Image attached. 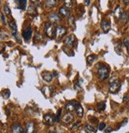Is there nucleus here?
<instances>
[{
  "label": "nucleus",
  "mask_w": 129,
  "mask_h": 133,
  "mask_svg": "<svg viewBox=\"0 0 129 133\" xmlns=\"http://www.w3.org/2000/svg\"><path fill=\"white\" fill-rule=\"evenodd\" d=\"M98 77L101 81H104L107 79L109 76V73H110V69L108 66H100L99 69H98Z\"/></svg>",
  "instance_id": "nucleus-1"
},
{
  "label": "nucleus",
  "mask_w": 129,
  "mask_h": 133,
  "mask_svg": "<svg viewBox=\"0 0 129 133\" xmlns=\"http://www.w3.org/2000/svg\"><path fill=\"white\" fill-rule=\"evenodd\" d=\"M120 87H121V85L119 81H115L113 82H111L110 86H109V92L111 93H113V94L117 93L120 91Z\"/></svg>",
  "instance_id": "nucleus-2"
},
{
  "label": "nucleus",
  "mask_w": 129,
  "mask_h": 133,
  "mask_svg": "<svg viewBox=\"0 0 129 133\" xmlns=\"http://www.w3.org/2000/svg\"><path fill=\"white\" fill-rule=\"evenodd\" d=\"M65 32H66L65 28L62 26H58L55 29V37L58 39L62 38L64 35V34H65Z\"/></svg>",
  "instance_id": "nucleus-3"
},
{
  "label": "nucleus",
  "mask_w": 129,
  "mask_h": 133,
  "mask_svg": "<svg viewBox=\"0 0 129 133\" xmlns=\"http://www.w3.org/2000/svg\"><path fill=\"white\" fill-rule=\"evenodd\" d=\"M45 30L46 32V34L50 38H52V36L55 34V28L52 23H46Z\"/></svg>",
  "instance_id": "nucleus-4"
},
{
  "label": "nucleus",
  "mask_w": 129,
  "mask_h": 133,
  "mask_svg": "<svg viewBox=\"0 0 129 133\" xmlns=\"http://www.w3.org/2000/svg\"><path fill=\"white\" fill-rule=\"evenodd\" d=\"M77 105H79V103L76 100H71V101L68 102L65 105V109L68 112H73V111L75 110L76 107L77 106Z\"/></svg>",
  "instance_id": "nucleus-5"
},
{
  "label": "nucleus",
  "mask_w": 129,
  "mask_h": 133,
  "mask_svg": "<svg viewBox=\"0 0 129 133\" xmlns=\"http://www.w3.org/2000/svg\"><path fill=\"white\" fill-rule=\"evenodd\" d=\"M31 35H32V30H31L30 27L24 29V30H22V37L26 42H28L30 39Z\"/></svg>",
  "instance_id": "nucleus-6"
},
{
  "label": "nucleus",
  "mask_w": 129,
  "mask_h": 133,
  "mask_svg": "<svg viewBox=\"0 0 129 133\" xmlns=\"http://www.w3.org/2000/svg\"><path fill=\"white\" fill-rule=\"evenodd\" d=\"M44 122L47 125H53L54 122V117L51 114H45L44 116Z\"/></svg>",
  "instance_id": "nucleus-7"
},
{
  "label": "nucleus",
  "mask_w": 129,
  "mask_h": 133,
  "mask_svg": "<svg viewBox=\"0 0 129 133\" xmlns=\"http://www.w3.org/2000/svg\"><path fill=\"white\" fill-rule=\"evenodd\" d=\"M11 132L12 133H24L23 128L19 124H14L11 127Z\"/></svg>",
  "instance_id": "nucleus-8"
},
{
  "label": "nucleus",
  "mask_w": 129,
  "mask_h": 133,
  "mask_svg": "<svg viewBox=\"0 0 129 133\" xmlns=\"http://www.w3.org/2000/svg\"><path fill=\"white\" fill-rule=\"evenodd\" d=\"M62 120L64 124H69V123H71V122H73V116L71 113H66L65 115H64V116L62 117Z\"/></svg>",
  "instance_id": "nucleus-9"
},
{
  "label": "nucleus",
  "mask_w": 129,
  "mask_h": 133,
  "mask_svg": "<svg viewBox=\"0 0 129 133\" xmlns=\"http://www.w3.org/2000/svg\"><path fill=\"white\" fill-rule=\"evenodd\" d=\"M42 92L45 97H49L53 92V88L49 87V86H45V87H43V89H42Z\"/></svg>",
  "instance_id": "nucleus-10"
},
{
  "label": "nucleus",
  "mask_w": 129,
  "mask_h": 133,
  "mask_svg": "<svg viewBox=\"0 0 129 133\" xmlns=\"http://www.w3.org/2000/svg\"><path fill=\"white\" fill-rule=\"evenodd\" d=\"M49 19L50 22H51L54 23V22H59L61 19H62V17H61V15H59L58 14L53 13V14H49Z\"/></svg>",
  "instance_id": "nucleus-11"
},
{
  "label": "nucleus",
  "mask_w": 129,
  "mask_h": 133,
  "mask_svg": "<svg viewBox=\"0 0 129 133\" xmlns=\"http://www.w3.org/2000/svg\"><path fill=\"white\" fill-rule=\"evenodd\" d=\"M111 28V24L107 20H103L101 22V29L104 30L105 33H108L109 31Z\"/></svg>",
  "instance_id": "nucleus-12"
},
{
  "label": "nucleus",
  "mask_w": 129,
  "mask_h": 133,
  "mask_svg": "<svg viewBox=\"0 0 129 133\" xmlns=\"http://www.w3.org/2000/svg\"><path fill=\"white\" fill-rule=\"evenodd\" d=\"M35 132V125L33 122H28L26 124V133H34Z\"/></svg>",
  "instance_id": "nucleus-13"
},
{
  "label": "nucleus",
  "mask_w": 129,
  "mask_h": 133,
  "mask_svg": "<svg viewBox=\"0 0 129 133\" xmlns=\"http://www.w3.org/2000/svg\"><path fill=\"white\" fill-rule=\"evenodd\" d=\"M60 14L64 17H69L70 15V10L65 6L60 7Z\"/></svg>",
  "instance_id": "nucleus-14"
},
{
  "label": "nucleus",
  "mask_w": 129,
  "mask_h": 133,
  "mask_svg": "<svg viewBox=\"0 0 129 133\" xmlns=\"http://www.w3.org/2000/svg\"><path fill=\"white\" fill-rule=\"evenodd\" d=\"M42 77L45 81H47V82H50L53 79L52 73H49V72H44V73H42Z\"/></svg>",
  "instance_id": "nucleus-15"
},
{
  "label": "nucleus",
  "mask_w": 129,
  "mask_h": 133,
  "mask_svg": "<svg viewBox=\"0 0 129 133\" xmlns=\"http://www.w3.org/2000/svg\"><path fill=\"white\" fill-rule=\"evenodd\" d=\"M9 26H10V28H11L13 35L15 36L17 34V25L15 23V22H14V21H10L9 22Z\"/></svg>",
  "instance_id": "nucleus-16"
},
{
  "label": "nucleus",
  "mask_w": 129,
  "mask_h": 133,
  "mask_svg": "<svg viewBox=\"0 0 129 133\" xmlns=\"http://www.w3.org/2000/svg\"><path fill=\"white\" fill-rule=\"evenodd\" d=\"M75 111H76V113L79 117H82L83 116V114H84V110H83V108L81 107V105L79 104L77 105V106L76 107L75 109Z\"/></svg>",
  "instance_id": "nucleus-17"
},
{
  "label": "nucleus",
  "mask_w": 129,
  "mask_h": 133,
  "mask_svg": "<svg viewBox=\"0 0 129 133\" xmlns=\"http://www.w3.org/2000/svg\"><path fill=\"white\" fill-rule=\"evenodd\" d=\"M26 0H19V1H16V3L19 5V8L21 10H25L26 6Z\"/></svg>",
  "instance_id": "nucleus-18"
},
{
  "label": "nucleus",
  "mask_w": 129,
  "mask_h": 133,
  "mask_svg": "<svg viewBox=\"0 0 129 133\" xmlns=\"http://www.w3.org/2000/svg\"><path fill=\"white\" fill-rule=\"evenodd\" d=\"M74 42V36L73 35H70L67 38V39L65 40V45L68 46H72Z\"/></svg>",
  "instance_id": "nucleus-19"
},
{
  "label": "nucleus",
  "mask_w": 129,
  "mask_h": 133,
  "mask_svg": "<svg viewBox=\"0 0 129 133\" xmlns=\"http://www.w3.org/2000/svg\"><path fill=\"white\" fill-rule=\"evenodd\" d=\"M85 130L87 131L88 132H94V133L96 132V129L93 128L92 125H90V124H85Z\"/></svg>",
  "instance_id": "nucleus-20"
},
{
  "label": "nucleus",
  "mask_w": 129,
  "mask_h": 133,
  "mask_svg": "<svg viewBox=\"0 0 129 133\" xmlns=\"http://www.w3.org/2000/svg\"><path fill=\"white\" fill-rule=\"evenodd\" d=\"M96 107H97L98 111H104L106 108V104H105V102H100L97 104Z\"/></svg>",
  "instance_id": "nucleus-21"
},
{
  "label": "nucleus",
  "mask_w": 129,
  "mask_h": 133,
  "mask_svg": "<svg viewBox=\"0 0 129 133\" xmlns=\"http://www.w3.org/2000/svg\"><path fill=\"white\" fill-rule=\"evenodd\" d=\"M120 18L121 21L123 22L124 23V22H126L127 20L128 19V15H127V13H126V12H124V11L122 12V14H121V15H120Z\"/></svg>",
  "instance_id": "nucleus-22"
},
{
  "label": "nucleus",
  "mask_w": 129,
  "mask_h": 133,
  "mask_svg": "<svg viewBox=\"0 0 129 133\" xmlns=\"http://www.w3.org/2000/svg\"><path fill=\"white\" fill-rule=\"evenodd\" d=\"M122 12H123V11L121 10L120 6H117L116 9H115V15H116V17L120 18V15H121V14H122Z\"/></svg>",
  "instance_id": "nucleus-23"
},
{
  "label": "nucleus",
  "mask_w": 129,
  "mask_h": 133,
  "mask_svg": "<svg viewBox=\"0 0 129 133\" xmlns=\"http://www.w3.org/2000/svg\"><path fill=\"white\" fill-rule=\"evenodd\" d=\"M10 95V92L9 89H5V90H3L2 92V96H3L4 98H9V96Z\"/></svg>",
  "instance_id": "nucleus-24"
},
{
  "label": "nucleus",
  "mask_w": 129,
  "mask_h": 133,
  "mask_svg": "<svg viewBox=\"0 0 129 133\" xmlns=\"http://www.w3.org/2000/svg\"><path fill=\"white\" fill-rule=\"evenodd\" d=\"M62 109H58V111H57L56 116L54 117V120H55L56 122H59V121H60L61 116H62Z\"/></svg>",
  "instance_id": "nucleus-25"
},
{
  "label": "nucleus",
  "mask_w": 129,
  "mask_h": 133,
  "mask_svg": "<svg viewBox=\"0 0 129 133\" xmlns=\"http://www.w3.org/2000/svg\"><path fill=\"white\" fill-rule=\"evenodd\" d=\"M96 58V55H89L87 57V62H88V64H92L95 61Z\"/></svg>",
  "instance_id": "nucleus-26"
},
{
  "label": "nucleus",
  "mask_w": 129,
  "mask_h": 133,
  "mask_svg": "<svg viewBox=\"0 0 129 133\" xmlns=\"http://www.w3.org/2000/svg\"><path fill=\"white\" fill-rule=\"evenodd\" d=\"M28 14H36V9H35V7L33 6L32 5L29 6V8H28Z\"/></svg>",
  "instance_id": "nucleus-27"
},
{
  "label": "nucleus",
  "mask_w": 129,
  "mask_h": 133,
  "mask_svg": "<svg viewBox=\"0 0 129 133\" xmlns=\"http://www.w3.org/2000/svg\"><path fill=\"white\" fill-rule=\"evenodd\" d=\"M124 45L127 47L128 52L129 53V36H128L127 38H124Z\"/></svg>",
  "instance_id": "nucleus-28"
},
{
  "label": "nucleus",
  "mask_w": 129,
  "mask_h": 133,
  "mask_svg": "<svg viewBox=\"0 0 129 133\" xmlns=\"http://www.w3.org/2000/svg\"><path fill=\"white\" fill-rule=\"evenodd\" d=\"M73 6V1H71V0H69V1H64V6L66 7V8L69 9L72 7Z\"/></svg>",
  "instance_id": "nucleus-29"
},
{
  "label": "nucleus",
  "mask_w": 129,
  "mask_h": 133,
  "mask_svg": "<svg viewBox=\"0 0 129 133\" xmlns=\"http://www.w3.org/2000/svg\"><path fill=\"white\" fill-rule=\"evenodd\" d=\"M4 12L6 13V15L10 16L11 15V12H10V9L7 6H4Z\"/></svg>",
  "instance_id": "nucleus-30"
},
{
  "label": "nucleus",
  "mask_w": 129,
  "mask_h": 133,
  "mask_svg": "<svg viewBox=\"0 0 129 133\" xmlns=\"http://www.w3.org/2000/svg\"><path fill=\"white\" fill-rule=\"evenodd\" d=\"M118 49H120V52L122 53V45H121L120 42H117L116 46H115V50H116V52L118 50Z\"/></svg>",
  "instance_id": "nucleus-31"
},
{
  "label": "nucleus",
  "mask_w": 129,
  "mask_h": 133,
  "mask_svg": "<svg viewBox=\"0 0 129 133\" xmlns=\"http://www.w3.org/2000/svg\"><path fill=\"white\" fill-rule=\"evenodd\" d=\"M105 127H106V124H105V123H100V124H99L98 128H99L100 131H102V130H104V129L105 128Z\"/></svg>",
  "instance_id": "nucleus-32"
},
{
  "label": "nucleus",
  "mask_w": 129,
  "mask_h": 133,
  "mask_svg": "<svg viewBox=\"0 0 129 133\" xmlns=\"http://www.w3.org/2000/svg\"><path fill=\"white\" fill-rule=\"evenodd\" d=\"M46 4L49 6H53L56 4V2L55 1H46Z\"/></svg>",
  "instance_id": "nucleus-33"
},
{
  "label": "nucleus",
  "mask_w": 129,
  "mask_h": 133,
  "mask_svg": "<svg viewBox=\"0 0 129 133\" xmlns=\"http://www.w3.org/2000/svg\"><path fill=\"white\" fill-rule=\"evenodd\" d=\"M128 97H129V96L128 94H125L124 96V99H123V102H126L127 100H128Z\"/></svg>",
  "instance_id": "nucleus-34"
},
{
  "label": "nucleus",
  "mask_w": 129,
  "mask_h": 133,
  "mask_svg": "<svg viewBox=\"0 0 129 133\" xmlns=\"http://www.w3.org/2000/svg\"><path fill=\"white\" fill-rule=\"evenodd\" d=\"M79 125H80V123H79V122H77V123H76L73 126V128H72V130H74V129H76Z\"/></svg>",
  "instance_id": "nucleus-35"
},
{
  "label": "nucleus",
  "mask_w": 129,
  "mask_h": 133,
  "mask_svg": "<svg viewBox=\"0 0 129 133\" xmlns=\"http://www.w3.org/2000/svg\"><path fill=\"white\" fill-rule=\"evenodd\" d=\"M112 131V128H111V127H109V128H107V131H106L105 132H106V133H109V132H111Z\"/></svg>",
  "instance_id": "nucleus-36"
},
{
  "label": "nucleus",
  "mask_w": 129,
  "mask_h": 133,
  "mask_svg": "<svg viewBox=\"0 0 129 133\" xmlns=\"http://www.w3.org/2000/svg\"><path fill=\"white\" fill-rule=\"evenodd\" d=\"M2 22H3V23L4 24H6V19H5V17L3 14H2Z\"/></svg>",
  "instance_id": "nucleus-37"
},
{
  "label": "nucleus",
  "mask_w": 129,
  "mask_h": 133,
  "mask_svg": "<svg viewBox=\"0 0 129 133\" xmlns=\"http://www.w3.org/2000/svg\"><path fill=\"white\" fill-rule=\"evenodd\" d=\"M89 3H90V1H85V5H89Z\"/></svg>",
  "instance_id": "nucleus-38"
},
{
  "label": "nucleus",
  "mask_w": 129,
  "mask_h": 133,
  "mask_svg": "<svg viewBox=\"0 0 129 133\" xmlns=\"http://www.w3.org/2000/svg\"><path fill=\"white\" fill-rule=\"evenodd\" d=\"M57 72H53V73L52 74V76H53V77H55V76H57Z\"/></svg>",
  "instance_id": "nucleus-39"
},
{
  "label": "nucleus",
  "mask_w": 129,
  "mask_h": 133,
  "mask_svg": "<svg viewBox=\"0 0 129 133\" xmlns=\"http://www.w3.org/2000/svg\"><path fill=\"white\" fill-rule=\"evenodd\" d=\"M123 2L125 3V4H128V3H129V0H128V1H125V0H124Z\"/></svg>",
  "instance_id": "nucleus-40"
},
{
  "label": "nucleus",
  "mask_w": 129,
  "mask_h": 133,
  "mask_svg": "<svg viewBox=\"0 0 129 133\" xmlns=\"http://www.w3.org/2000/svg\"><path fill=\"white\" fill-rule=\"evenodd\" d=\"M128 20H129V16H128Z\"/></svg>",
  "instance_id": "nucleus-41"
},
{
  "label": "nucleus",
  "mask_w": 129,
  "mask_h": 133,
  "mask_svg": "<svg viewBox=\"0 0 129 133\" xmlns=\"http://www.w3.org/2000/svg\"><path fill=\"white\" fill-rule=\"evenodd\" d=\"M128 110H129V107H128Z\"/></svg>",
  "instance_id": "nucleus-42"
}]
</instances>
